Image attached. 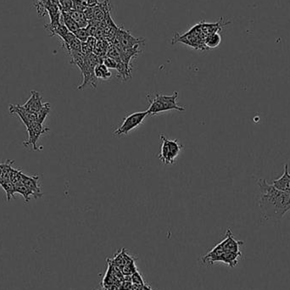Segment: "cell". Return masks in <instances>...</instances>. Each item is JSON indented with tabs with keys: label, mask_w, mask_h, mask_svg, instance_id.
<instances>
[{
	"label": "cell",
	"mask_w": 290,
	"mask_h": 290,
	"mask_svg": "<svg viewBox=\"0 0 290 290\" xmlns=\"http://www.w3.org/2000/svg\"><path fill=\"white\" fill-rule=\"evenodd\" d=\"M162 144L160 153V160L165 165H172L175 163V160L178 156L184 145L180 144L178 140H168L163 134H160Z\"/></svg>",
	"instance_id": "cell-4"
},
{
	"label": "cell",
	"mask_w": 290,
	"mask_h": 290,
	"mask_svg": "<svg viewBox=\"0 0 290 290\" xmlns=\"http://www.w3.org/2000/svg\"><path fill=\"white\" fill-rule=\"evenodd\" d=\"M26 130H28V140L26 142H24L23 144L25 147H28L29 145H32L34 150H40L36 146V142L38 141L40 138L42 136V134H46L47 132L50 131V128H44L42 124L35 122L28 128Z\"/></svg>",
	"instance_id": "cell-6"
},
{
	"label": "cell",
	"mask_w": 290,
	"mask_h": 290,
	"mask_svg": "<svg viewBox=\"0 0 290 290\" xmlns=\"http://www.w3.org/2000/svg\"><path fill=\"white\" fill-rule=\"evenodd\" d=\"M103 64H104L108 69H114V70H116V68H118V62L114 60V59H112V58L107 57V56H106V57L104 58Z\"/></svg>",
	"instance_id": "cell-25"
},
{
	"label": "cell",
	"mask_w": 290,
	"mask_h": 290,
	"mask_svg": "<svg viewBox=\"0 0 290 290\" xmlns=\"http://www.w3.org/2000/svg\"><path fill=\"white\" fill-rule=\"evenodd\" d=\"M2 168H3V164H0V176H1V173H2Z\"/></svg>",
	"instance_id": "cell-28"
},
{
	"label": "cell",
	"mask_w": 290,
	"mask_h": 290,
	"mask_svg": "<svg viewBox=\"0 0 290 290\" xmlns=\"http://www.w3.org/2000/svg\"><path fill=\"white\" fill-rule=\"evenodd\" d=\"M147 112H135L130 114L123 120L122 123L116 130H114L116 135H128V134L142 124L145 118H147Z\"/></svg>",
	"instance_id": "cell-5"
},
{
	"label": "cell",
	"mask_w": 290,
	"mask_h": 290,
	"mask_svg": "<svg viewBox=\"0 0 290 290\" xmlns=\"http://www.w3.org/2000/svg\"><path fill=\"white\" fill-rule=\"evenodd\" d=\"M66 13H68V14L72 18L73 20H75V22L78 25L79 28H86L90 24L88 20H86V17L82 12H76L72 10L66 12Z\"/></svg>",
	"instance_id": "cell-16"
},
{
	"label": "cell",
	"mask_w": 290,
	"mask_h": 290,
	"mask_svg": "<svg viewBox=\"0 0 290 290\" xmlns=\"http://www.w3.org/2000/svg\"><path fill=\"white\" fill-rule=\"evenodd\" d=\"M10 114H16L19 116L20 120L25 124L26 128L32 125L36 122V114L25 109L23 106H16V104H10L8 107Z\"/></svg>",
	"instance_id": "cell-7"
},
{
	"label": "cell",
	"mask_w": 290,
	"mask_h": 290,
	"mask_svg": "<svg viewBox=\"0 0 290 290\" xmlns=\"http://www.w3.org/2000/svg\"><path fill=\"white\" fill-rule=\"evenodd\" d=\"M20 194L25 198L26 203H28L30 200V197L32 196L34 197V192H32L31 190H29L26 185L23 184L22 182L14 184V194Z\"/></svg>",
	"instance_id": "cell-20"
},
{
	"label": "cell",
	"mask_w": 290,
	"mask_h": 290,
	"mask_svg": "<svg viewBox=\"0 0 290 290\" xmlns=\"http://www.w3.org/2000/svg\"><path fill=\"white\" fill-rule=\"evenodd\" d=\"M60 20H62L63 24L66 26L67 29H68L69 32H70L74 34L75 32L78 30V25L75 22V20H73L72 18V17H70L66 12H62Z\"/></svg>",
	"instance_id": "cell-15"
},
{
	"label": "cell",
	"mask_w": 290,
	"mask_h": 290,
	"mask_svg": "<svg viewBox=\"0 0 290 290\" xmlns=\"http://www.w3.org/2000/svg\"><path fill=\"white\" fill-rule=\"evenodd\" d=\"M228 24H230V22H224V20H222V18L219 22L216 23H206L204 22H200L202 31H203V34H204L206 36L212 35V34H218Z\"/></svg>",
	"instance_id": "cell-12"
},
{
	"label": "cell",
	"mask_w": 290,
	"mask_h": 290,
	"mask_svg": "<svg viewBox=\"0 0 290 290\" xmlns=\"http://www.w3.org/2000/svg\"><path fill=\"white\" fill-rule=\"evenodd\" d=\"M224 248L222 244H218V246H216L215 248H212V250L208 252L206 256L202 257V260L204 264H214L215 262H218L220 260V258L222 254H224Z\"/></svg>",
	"instance_id": "cell-13"
},
{
	"label": "cell",
	"mask_w": 290,
	"mask_h": 290,
	"mask_svg": "<svg viewBox=\"0 0 290 290\" xmlns=\"http://www.w3.org/2000/svg\"><path fill=\"white\" fill-rule=\"evenodd\" d=\"M178 97V92L175 91L170 96L160 94L156 92L152 94H147V100L150 102V107L146 110L148 116H154L160 112H168V110H178V112H185L186 109L179 106L176 103V98Z\"/></svg>",
	"instance_id": "cell-2"
},
{
	"label": "cell",
	"mask_w": 290,
	"mask_h": 290,
	"mask_svg": "<svg viewBox=\"0 0 290 290\" xmlns=\"http://www.w3.org/2000/svg\"><path fill=\"white\" fill-rule=\"evenodd\" d=\"M222 246L225 252H232V253H241L240 252V246H243L244 242L236 240L232 235L231 229H228L226 232V237L222 242Z\"/></svg>",
	"instance_id": "cell-8"
},
{
	"label": "cell",
	"mask_w": 290,
	"mask_h": 290,
	"mask_svg": "<svg viewBox=\"0 0 290 290\" xmlns=\"http://www.w3.org/2000/svg\"><path fill=\"white\" fill-rule=\"evenodd\" d=\"M0 186L3 188L4 190L6 191V198L7 200L10 201L14 197V184L12 181L4 182L0 184Z\"/></svg>",
	"instance_id": "cell-22"
},
{
	"label": "cell",
	"mask_w": 290,
	"mask_h": 290,
	"mask_svg": "<svg viewBox=\"0 0 290 290\" xmlns=\"http://www.w3.org/2000/svg\"><path fill=\"white\" fill-rule=\"evenodd\" d=\"M220 42H222V36H220V34H214L206 36L204 45H206L207 50L215 48L220 45Z\"/></svg>",
	"instance_id": "cell-19"
},
{
	"label": "cell",
	"mask_w": 290,
	"mask_h": 290,
	"mask_svg": "<svg viewBox=\"0 0 290 290\" xmlns=\"http://www.w3.org/2000/svg\"><path fill=\"white\" fill-rule=\"evenodd\" d=\"M74 35H75L76 38L78 40H80L82 42H86L88 38H90V34L88 32V30L86 28H79L78 31L74 32Z\"/></svg>",
	"instance_id": "cell-24"
},
{
	"label": "cell",
	"mask_w": 290,
	"mask_h": 290,
	"mask_svg": "<svg viewBox=\"0 0 290 290\" xmlns=\"http://www.w3.org/2000/svg\"><path fill=\"white\" fill-rule=\"evenodd\" d=\"M44 106V104L42 102V97H41L40 92L34 90V91H32L30 98L26 102L23 107L29 112L36 114V112L42 109Z\"/></svg>",
	"instance_id": "cell-10"
},
{
	"label": "cell",
	"mask_w": 290,
	"mask_h": 290,
	"mask_svg": "<svg viewBox=\"0 0 290 290\" xmlns=\"http://www.w3.org/2000/svg\"><path fill=\"white\" fill-rule=\"evenodd\" d=\"M241 253H232V252H224V254L220 256V262L225 263L230 268H234L238 265V258L241 257Z\"/></svg>",
	"instance_id": "cell-14"
},
{
	"label": "cell",
	"mask_w": 290,
	"mask_h": 290,
	"mask_svg": "<svg viewBox=\"0 0 290 290\" xmlns=\"http://www.w3.org/2000/svg\"><path fill=\"white\" fill-rule=\"evenodd\" d=\"M94 74L97 78L101 80H108L112 76V72L103 63L96 66L94 68Z\"/></svg>",
	"instance_id": "cell-17"
},
{
	"label": "cell",
	"mask_w": 290,
	"mask_h": 290,
	"mask_svg": "<svg viewBox=\"0 0 290 290\" xmlns=\"http://www.w3.org/2000/svg\"><path fill=\"white\" fill-rule=\"evenodd\" d=\"M86 4H88V7H92V8L98 4V0H86Z\"/></svg>",
	"instance_id": "cell-27"
},
{
	"label": "cell",
	"mask_w": 290,
	"mask_h": 290,
	"mask_svg": "<svg viewBox=\"0 0 290 290\" xmlns=\"http://www.w3.org/2000/svg\"><path fill=\"white\" fill-rule=\"evenodd\" d=\"M38 181H40V176H29L25 175L24 173L22 174L20 182L26 185L29 190H31L32 192H34V198L35 200L42 198V192L40 188V184H38Z\"/></svg>",
	"instance_id": "cell-9"
},
{
	"label": "cell",
	"mask_w": 290,
	"mask_h": 290,
	"mask_svg": "<svg viewBox=\"0 0 290 290\" xmlns=\"http://www.w3.org/2000/svg\"><path fill=\"white\" fill-rule=\"evenodd\" d=\"M258 185L260 209L263 218L266 220H281L290 210V194L278 190L265 179H259Z\"/></svg>",
	"instance_id": "cell-1"
},
{
	"label": "cell",
	"mask_w": 290,
	"mask_h": 290,
	"mask_svg": "<svg viewBox=\"0 0 290 290\" xmlns=\"http://www.w3.org/2000/svg\"><path fill=\"white\" fill-rule=\"evenodd\" d=\"M50 112V103H44V106H42V109L35 114H36V122L42 124Z\"/></svg>",
	"instance_id": "cell-21"
},
{
	"label": "cell",
	"mask_w": 290,
	"mask_h": 290,
	"mask_svg": "<svg viewBox=\"0 0 290 290\" xmlns=\"http://www.w3.org/2000/svg\"></svg>",
	"instance_id": "cell-29"
},
{
	"label": "cell",
	"mask_w": 290,
	"mask_h": 290,
	"mask_svg": "<svg viewBox=\"0 0 290 290\" xmlns=\"http://www.w3.org/2000/svg\"><path fill=\"white\" fill-rule=\"evenodd\" d=\"M272 185L282 192L290 194V173L288 172V164H285L284 172L282 173V176H280L278 179L274 180Z\"/></svg>",
	"instance_id": "cell-11"
},
{
	"label": "cell",
	"mask_w": 290,
	"mask_h": 290,
	"mask_svg": "<svg viewBox=\"0 0 290 290\" xmlns=\"http://www.w3.org/2000/svg\"><path fill=\"white\" fill-rule=\"evenodd\" d=\"M72 1L73 10H76V12L84 13L86 10V8L88 7L86 0H72Z\"/></svg>",
	"instance_id": "cell-23"
},
{
	"label": "cell",
	"mask_w": 290,
	"mask_h": 290,
	"mask_svg": "<svg viewBox=\"0 0 290 290\" xmlns=\"http://www.w3.org/2000/svg\"><path fill=\"white\" fill-rule=\"evenodd\" d=\"M131 282H132L134 285H138V286H140V285H144L145 282L142 279V276L138 274V272H134L131 276Z\"/></svg>",
	"instance_id": "cell-26"
},
{
	"label": "cell",
	"mask_w": 290,
	"mask_h": 290,
	"mask_svg": "<svg viewBox=\"0 0 290 290\" xmlns=\"http://www.w3.org/2000/svg\"><path fill=\"white\" fill-rule=\"evenodd\" d=\"M204 40H206V36L203 34L200 22L194 26H192L190 31L184 35L175 34L172 38V44L180 42L190 47L194 48L196 50H206L207 48L204 45Z\"/></svg>",
	"instance_id": "cell-3"
},
{
	"label": "cell",
	"mask_w": 290,
	"mask_h": 290,
	"mask_svg": "<svg viewBox=\"0 0 290 290\" xmlns=\"http://www.w3.org/2000/svg\"><path fill=\"white\" fill-rule=\"evenodd\" d=\"M132 259L131 256H129L126 254V253L125 250L122 248V250L118 253L116 257H114V259L112 260V264H114V266H116L118 268H120L124 266L126 264V263L128 262L130 260Z\"/></svg>",
	"instance_id": "cell-18"
}]
</instances>
